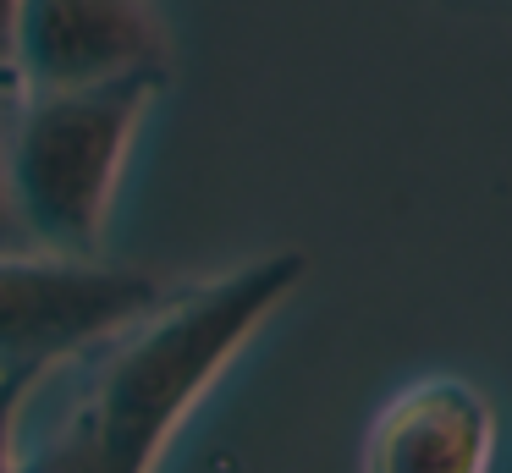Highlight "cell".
I'll return each instance as SVG.
<instances>
[{
  "label": "cell",
  "mask_w": 512,
  "mask_h": 473,
  "mask_svg": "<svg viewBox=\"0 0 512 473\" xmlns=\"http://www.w3.org/2000/svg\"><path fill=\"white\" fill-rule=\"evenodd\" d=\"M12 11L17 0H0V66H6V44H12Z\"/></svg>",
  "instance_id": "8"
},
{
  "label": "cell",
  "mask_w": 512,
  "mask_h": 473,
  "mask_svg": "<svg viewBox=\"0 0 512 473\" xmlns=\"http://www.w3.org/2000/svg\"><path fill=\"white\" fill-rule=\"evenodd\" d=\"M45 369H6L0 374V473H12V451H17V418H23L28 391L39 385Z\"/></svg>",
  "instance_id": "6"
},
{
  "label": "cell",
  "mask_w": 512,
  "mask_h": 473,
  "mask_svg": "<svg viewBox=\"0 0 512 473\" xmlns=\"http://www.w3.org/2000/svg\"><path fill=\"white\" fill-rule=\"evenodd\" d=\"M0 83H12V88H17V72H12V66H0Z\"/></svg>",
  "instance_id": "9"
},
{
  "label": "cell",
  "mask_w": 512,
  "mask_h": 473,
  "mask_svg": "<svg viewBox=\"0 0 512 473\" xmlns=\"http://www.w3.org/2000/svg\"><path fill=\"white\" fill-rule=\"evenodd\" d=\"M12 83H0V253L12 248H28V231L17 220V204H12V182H6V116H12Z\"/></svg>",
  "instance_id": "7"
},
{
  "label": "cell",
  "mask_w": 512,
  "mask_h": 473,
  "mask_svg": "<svg viewBox=\"0 0 512 473\" xmlns=\"http://www.w3.org/2000/svg\"><path fill=\"white\" fill-rule=\"evenodd\" d=\"M6 66L17 88L171 72V33L155 0H17Z\"/></svg>",
  "instance_id": "4"
},
{
  "label": "cell",
  "mask_w": 512,
  "mask_h": 473,
  "mask_svg": "<svg viewBox=\"0 0 512 473\" xmlns=\"http://www.w3.org/2000/svg\"><path fill=\"white\" fill-rule=\"evenodd\" d=\"M309 259L298 248L259 253L237 270L160 297L144 319L94 341L61 424L17 440L12 473H155L182 418L204 402L254 330L298 292Z\"/></svg>",
  "instance_id": "1"
},
{
  "label": "cell",
  "mask_w": 512,
  "mask_h": 473,
  "mask_svg": "<svg viewBox=\"0 0 512 473\" xmlns=\"http://www.w3.org/2000/svg\"><path fill=\"white\" fill-rule=\"evenodd\" d=\"M166 88V72L111 77L83 88H17L6 116V182L28 248L94 259L111 226L116 182L138 121Z\"/></svg>",
  "instance_id": "2"
},
{
  "label": "cell",
  "mask_w": 512,
  "mask_h": 473,
  "mask_svg": "<svg viewBox=\"0 0 512 473\" xmlns=\"http://www.w3.org/2000/svg\"><path fill=\"white\" fill-rule=\"evenodd\" d=\"M166 297L149 270L61 259L39 248L0 253V374L50 369L127 330Z\"/></svg>",
  "instance_id": "3"
},
{
  "label": "cell",
  "mask_w": 512,
  "mask_h": 473,
  "mask_svg": "<svg viewBox=\"0 0 512 473\" xmlns=\"http://www.w3.org/2000/svg\"><path fill=\"white\" fill-rule=\"evenodd\" d=\"M496 402L468 380H419L380 407L364 440V473H490Z\"/></svg>",
  "instance_id": "5"
}]
</instances>
